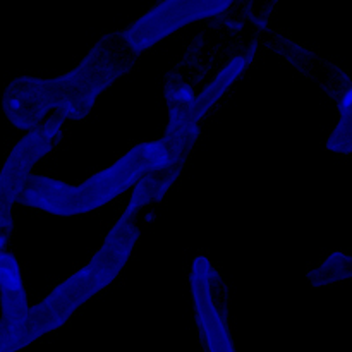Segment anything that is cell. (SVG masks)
Here are the masks:
<instances>
[{"label":"cell","instance_id":"2","mask_svg":"<svg viewBox=\"0 0 352 352\" xmlns=\"http://www.w3.org/2000/svg\"><path fill=\"white\" fill-rule=\"evenodd\" d=\"M164 141L141 143L122 158L81 184H67L48 177H33L24 188L21 201L58 217H71L102 208L133 188L151 170L167 164Z\"/></svg>","mask_w":352,"mask_h":352},{"label":"cell","instance_id":"6","mask_svg":"<svg viewBox=\"0 0 352 352\" xmlns=\"http://www.w3.org/2000/svg\"><path fill=\"white\" fill-rule=\"evenodd\" d=\"M65 120L50 116L43 124L24 134L0 168V212H12L24 188L33 179L38 162L54 150L64 133Z\"/></svg>","mask_w":352,"mask_h":352},{"label":"cell","instance_id":"7","mask_svg":"<svg viewBox=\"0 0 352 352\" xmlns=\"http://www.w3.org/2000/svg\"><path fill=\"white\" fill-rule=\"evenodd\" d=\"M3 113L16 129L30 133L43 124L52 112L47 79L17 78L3 91Z\"/></svg>","mask_w":352,"mask_h":352},{"label":"cell","instance_id":"9","mask_svg":"<svg viewBox=\"0 0 352 352\" xmlns=\"http://www.w3.org/2000/svg\"><path fill=\"white\" fill-rule=\"evenodd\" d=\"M0 305L2 320L10 330L17 329L30 311L19 265L7 251L0 253Z\"/></svg>","mask_w":352,"mask_h":352},{"label":"cell","instance_id":"8","mask_svg":"<svg viewBox=\"0 0 352 352\" xmlns=\"http://www.w3.org/2000/svg\"><path fill=\"white\" fill-rule=\"evenodd\" d=\"M254 57V48L244 50L243 54L236 55L230 62H227L222 71L205 86L199 93H196L191 107L181 113H170V119H188L195 124H201L203 117L223 98L230 86L243 76V72L250 67L251 60Z\"/></svg>","mask_w":352,"mask_h":352},{"label":"cell","instance_id":"10","mask_svg":"<svg viewBox=\"0 0 352 352\" xmlns=\"http://www.w3.org/2000/svg\"><path fill=\"white\" fill-rule=\"evenodd\" d=\"M14 219L12 212H0V253L6 251V244L12 236Z\"/></svg>","mask_w":352,"mask_h":352},{"label":"cell","instance_id":"5","mask_svg":"<svg viewBox=\"0 0 352 352\" xmlns=\"http://www.w3.org/2000/svg\"><path fill=\"white\" fill-rule=\"evenodd\" d=\"M232 7L223 2H165L138 17L120 33L124 45L133 55H140L148 48L164 41L175 31L186 26L222 16Z\"/></svg>","mask_w":352,"mask_h":352},{"label":"cell","instance_id":"1","mask_svg":"<svg viewBox=\"0 0 352 352\" xmlns=\"http://www.w3.org/2000/svg\"><path fill=\"white\" fill-rule=\"evenodd\" d=\"M136 217L126 210L107 234L91 260L58 284L36 306L30 308L26 318L17 329H9L10 352L23 349L40 337L57 330L81 306L109 287L122 274L140 239Z\"/></svg>","mask_w":352,"mask_h":352},{"label":"cell","instance_id":"3","mask_svg":"<svg viewBox=\"0 0 352 352\" xmlns=\"http://www.w3.org/2000/svg\"><path fill=\"white\" fill-rule=\"evenodd\" d=\"M134 57L120 34H113L100 41L74 69L47 79L54 116L64 120L85 119L102 93L133 67Z\"/></svg>","mask_w":352,"mask_h":352},{"label":"cell","instance_id":"4","mask_svg":"<svg viewBox=\"0 0 352 352\" xmlns=\"http://www.w3.org/2000/svg\"><path fill=\"white\" fill-rule=\"evenodd\" d=\"M189 282L196 323L206 352H236L227 316L226 287L208 258L192 260Z\"/></svg>","mask_w":352,"mask_h":352},{"label":"cell","instance_id":"11","mask_svg":"<svg viewBox=\"0 0 352 352\" xmlns=\"http://www.w3.org/2000/svg\"><path fill=\"white\" fill-rule=\"evenodd\" d=\"M0 352H10L9 349V327L0 318Z\"/></svg>","mask_w":352,"mask_h":352}]
</instances>
